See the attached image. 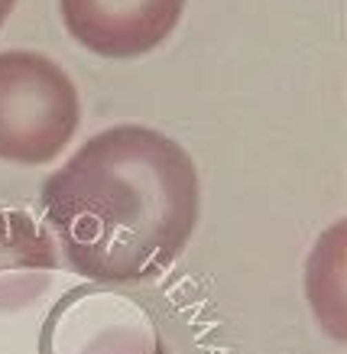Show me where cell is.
Instances as JSON below:
<instances>
[{
    "label": "cell",
    "mask_w": 347,
    "mask_h": 354,
    "mask_svg": "<svg viewBox=\"0 0 347 354\" xmlns=\"http://www.w3.org/2000/svg\"><path fill=\"white\" fill-rule=\"evenodd\" d=\"M62 254L88 279L140 283L172 267L198 225V169L159 130L110 127L43 185Z\"/></svg>",
    "instance_id": "obj_1"
},
{
    "label": "cell",
    "mask_w": 347,
    "mask_h": 354,
    "mask_svg": "<svg viewBox=\"0 0 347 354\" xmlns=\"http://www.w3.org/2000/svg\"><path fill=\"white\" fill-rule=\"evenodd\" d=\"M81 120L75 82L39 53H0V160L43 166L75 137Z\"/></svg>",
    "instance_id": "obj_2"
},
{
    "label": "cell",
    "mask_w": 347,
    "mask_h": 354,
    "mask_svg": "<svg viewBox=\"0 0 347 354\" xmlns=\"http://www.w3.org/2000/svg\"><path fill=\"white\" fill-rule=\"evenodd\" d=\"M66 30L104 59H133L166 43L185 0H59Z\"/></svg>",
    "instance_id": "obj_3"
},
{
    "label": "cell",
    "mask_w": 347,
    "mask_h": 354,
    "mask_svg": "<svg viewBox=\"0 0 347 354\" xmlns=\"http://www.w3.org/2000/svg\"><path fill=\"white\" fill-rule=\"evenodd\" d=\"M46 234L20 212H0V270L17 267L10 257H7V247H26V244H43Z\"/></svg>",
    "instance_id": "obj_4"
},
{
    "label": "cell",
    "mask_w": 347,
    "mask_h": 354,
    "mask_svg": "<svg viewBox=\"0 0 347 354\" xmlns=\"http://www.w3.org/2000/svg\"><path fill=\"white\" fill-rule=\"evenodd\" d=\"M13 3H17V0H0V26L7 23V17H10V10H13Z\"/></svg>",
    "instance_id": "obj_5"
}]
</instances>
